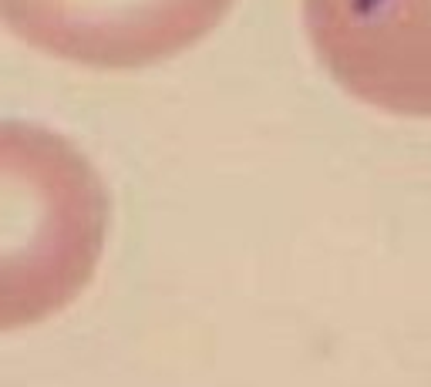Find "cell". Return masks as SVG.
<instances>
[{
  "instance_id": "6da1fadb",
  "label": "cell",
  "mask_w": 431,
  "mask_h": 387,
  "mask_svg": "<svg viewBox=\"0 0 431 387\" xmlns=\"http://www.w3.org/2000/svg\"><path fill=\"white\" fill-rule=\"evenodd\" d=\"M236 0H0V24L84 68H145L206 38Z\"/></svg>"
},
{
  "instance_id": "7a4b0ae2",
  "label": "cell",
  "mask_w": 431,
  "mask_h": 387,
  "mask_svg": "<svg viewBox=\"0 0 431 387\" xmlns=\"http://www.w3.org/2000/svg\"><path fill=\"white\" fill-rule=\"evenodd\" d=\"M320 64L357 101L431 118V0H304Z\"/></svg>"
}]
</instances>
